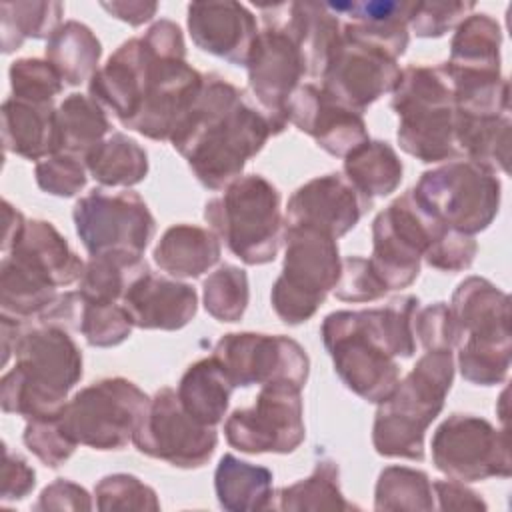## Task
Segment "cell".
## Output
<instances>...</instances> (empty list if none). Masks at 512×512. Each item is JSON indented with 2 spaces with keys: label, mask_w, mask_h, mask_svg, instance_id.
Masks as SVG:
<instances>
[{
  "label": "cell",
  "mask_w": 512,
  "mask_h": 512,
  "mask_svg": "<svg viewBox=\"0 0 512 512\" xmlns=\"http://www.w3.org/2000/svg\"><path fill=\"white\" fill-rule=\"evenodd\" d=\"M202 84L204 74L186 62L180 26L158 20L116 48L90 78L88 92L124 128L162 142L190 112Z\"/></svg>",
  "instance_id": "obj_1"
},
{
  "label": "cell",
  "mask_w": 512,
  "mask_h": 512,
  "mask_svg": "<svg viewBox=\"0 0 512 512\" xmlns=\"http://www.w3.org/2000/svg\"><path fill=\"white\" fill-rule=\"evenodd\" d=\"M276 136L270 118L244 90L220 74H204L202 90L170 142L186 158L196 180L224 190L242 176L246 162Z\"/></svg>",
  "instance_id": "obj_2"
},
{
  "label": "cell",
  "mask_w": 512,
  "mask_h": 512,
  "mask_svg": "<svg viewBox=\"0 0 512 512\" xmlns=\"http://www.w3.org/2000/svg\"><path fill=\"white\" fill-rule=\"evenodd\" d=\"M420 300L398 296L382 308L336 310L322 320V342L342 384L362 400L380 404L400 382L396 358L416 352L414 314Z\"/></svg>",
  "instance_id": "obj_3"
},
{
  "label": "cell",
  "mask_w": 512,
  "mask_h": 512,
  "mask_svg": "<svg viewBox=\"0 0 512 512\" xmlns=\"http://www.w3.org/2000/svg\"><path fill=\"white\" fill-rule=\"evenodd\" d=\"M14 356V368L0 380L2 410L26 420L60 416L84 372L82 352L68 330L44 324L22 330Z\"/></svg>",
  "instance_id": "obj_4"
},
{
  "label": "cell",
  "mask_w": 512,
  "mask_h": 512,
  "mask_svg": "<svg viewBox=\"0 0 512 512\" xmlns=\"http://www.w3.org/2000/svg\"><path fill=\"white\" fill-rule=\"evenodd\" d=\"M454 382L452 350H426L394 392L378 404L372 444L380 456L424 460V436Z\"/></svg>",
  "instance_id": "obj_5"
},
{
  "label": "cell",
  "mask_w": 512,
  "mask_h": 512,
  "mask_svg": "<svg viewBox=\"0 0 512 512\" xmlns=\"http://www.w3.org/2000/svg\"><path fill=\"white\" fill-rule=\"evenodd\" d=\"M390 94V106L398 116L396 138L406 154L426 164L462 158L456 142L454 90L442 64L402 68Z\"/></svg>",
  "instance_id": "obj_6"
},
{
  "label": "cell",
  "mask_w": 512,
  "mask_h": 512,
  "mask_svg": "<svg viewBox=\"0 0 512 512\" xmlns=\"http://www.w3.org/2000/svg\"><path fill=\"white\" fill-rule=\"evenodd\" d=\"M282 196L262 174H246L204 206V220L228 250L248 266L274 262L282 236Z\"/></svg>",
  "instance_id": "obj_7"
},
{
  "label": "cell",
  "mask_w": 512,
  "mask_h": 512,
  "mask_svg": "<svg viewBox=\"0 0 512 512\" xmlns=\"http://www.w3.org/2000/svg\"><path fill=\"white\" fill-rule=\"evenodd\" d=\"M284 266L270 302L276 316L298 326L308 322L334 290L342 258L336 238L310 226H284Z\"/></svg>",
  "instance_id": "obj_8"
},
{
  "label": "cell",
  "mask_w": 512,
  "mask_h": 512,
  "mask_svg": "<svg viewBox=\"0 0 512 512\" xmlns=\"http://www.w3.org/2000/svg\"><path fill=\"white\" fill-rule=\"evenodd\" d=\"M412 190L442 224L470 236L494 222L502 198V184L496 172L466 158L422 172Z\"/></svg>",
  "instance_id": "obj_9"
},
{
  "label": "cell",
  "mask_w": 512,
  "mask_h": 512,
  "mask_svg": "<svg viewBox=\"0 0 512 512\" xmlns=\"http://www.w3.org/2000/svg\"><path fill=\"white\" fill-rule=\"evenodd\" d=\"M148 402L150 396L132 380L102 378L66 402L60 422L76 444L94 450H122L132 442Z\"/></svg>",
  "instance_id": "obj_10"
},
{
  "label": "cell",
  "mask_w": 512,
  "mask_h": 512,
  "mask_svg": "<svg viewBox=\"0 0 512 512\" xmlns=\"http://www.w3.org/2000/svg\"><path fill=\"white\" fill-rule=\"evenodd\" d=\"M446 230L448 226L422 206L412 188L376 214L368 260L388 292L408 288L418 278L424 254Z\"/></svg>",
  "instance_id": "obj_11"
},
{
  "label": "cell",
  "mask_w": 512,
  "mask_h": 512,
  "mask_svg": "<svg viewBox=\"0 0 512 512\" xmlns=\"http://www.w3.org/2000/svg\"><path fill=\"white\" fill-rule=\"evenodd\" d=\"M302 388L264 384L250 408H236L224 422L226 442L246 454H290L306 438Z\"/></svg>",
  "instance_id": "obj_12"
},
{
  "label": "cell",
  "mask_w": 512,
  "mask_h": 512,
  "mask_svg": "<svg viewBox=\"0 0 512 512\" xmlns=\"http://www.w3.org/2000/svg\"><path fill=\"white\" fill-rule=\"evenodd\" d=\"M258 10L264 16V28L258 32L246 62L248 88L270 118L274 132L280 134L288 124L286 106L306 74V62L298 42L276 16L272 4L258 6Z\"/></svg>",
  "instance_id": "obj_13"
},
{
  "label": "cell",
  "mask_w": 512,
  "mask_h": 512,
  "mask_svg": "<svg viewBox=\"0 0 512 512\" xmlns=\"http://www.w3.org/2000/svg\"><path fill=\"white\" fill-rule=\"evenodd\" d=\"M436 470L460 482L508 478L512 474L506 430L474 414H450L432 436Z\"/></svg>",
  "instance_id": "obj_14"
},
{
  "label": "cell",
  "mask_w": 512,
  "mask_h": 512,
  "mask_svg": "<svg viewBox=\"0 0 512 512\" xmlns=\"http://www.w3.org/2000/svg\"><path fill=\"white\" fill-rule=\"evenodd\" d=\"M132 444L150 458L194 470L212 458L218 434L214 426L202 424L186 412L174 388L164 386L150 398Z\"/></svg>",
  "instance_id": "obj_15"
},
{
  "label": "cell",
  "mask_w": 512,
  "mask_h": 512,
  "mask_svg": "<svg viewBox=\"0 0 512 512\" xmlns=\"http://www.w3.org/2000/svg\"><path fill=\"white\" fill-rule=\"evenodd\" d=\"M76 234L90 256L122 250L144 254L156 232V220L138 192L90 190L72 210Z\"/></svg>",
  "instance_id": "obj_16"
},
{
  "label": "cell",
  "mask_w": 512,
  "mask_h": 512,
  "mask_svg": "<svg viewBox=\"0 0 512 512\" xmlns=\"http://www.w3.org/2000/svg\"><path fill=\"white\" fill-rule=\"evenodd\" d=\"M212 356L234 388L270 382H290L304 388L310 374L306 350L284 334L228 332L216 342Z\"/></svg>",
  "instance_id": "obj_17"
},
{
  "label": "cell",
  "mask_w": 512,
  "mask_h": 512,
  "mask_svg": "<svg viewBox=\"0 0 512 512\" xmlns=\"http://www.w3.org/2000/svg\"><path fill=\"white\" fill-rule=\"evenodd\" d=\"M320 78L322 90L362 114L380 96L394 90L400 66L386 50L342 32Z\"/></svg>",
  "instance_id": "obj_18"
},
{
  "label": "cell",
  "mask_w": 512,
  "mask_h": 512,
  "mask_svg": "<svg viewBox=\"0 0 512 512\" xmlns=\"http://www.w3.org/2000/svg\"><path fill=\"white\" fill-rule=\"evenodd\" d=\"M370 208L372 200L342 172H330L294 190L286 206V224L310 226L338 240L348 234Z\"/></svg>",
  "instance_id": "obj_19"
},
{
  "label": "cell",
  "mask_w": 512,
  "mask_h": 512,
  "mask_svg": "<svg viewBox=\"0 0 512 512\" xmlns=\"http://www.w3.org/2000/svg\"><path fill=\"white\" fill-rule=\"evenodd\" d=\"M288 122L308 134L324 152L344 158L368 140L360 112L344 106L322 86L300 84L286 106Z\"/></svg>",
  "instance_id": "obj_20"
},
{
  "label": "cell",
  "mask_w": 512,
  "mask_h": 512,
  "mask_svg": "<svg viewBox=\"0 0 512 512\" xmlns=\"http://www.w3.org/2000/svg\"><path fill=\"white\" fill-rule=\"evenodd\" d=\"M192 42L230 64L246 66L258 36L254 14L240 2H192L188 6Z\"/></svg>",
  "instance_id": "obj_21"
},
{
  "label": "cell",
  "mask_w": 512,
  "mask_h": 512,
  "mask_svg": "<svg viewBox=\"0 0 512 512\" xmlns=\"http://www.w3.org/2000/svg\"><path fill=\"white\" fill-rule=\"evenodd\" d=\"M460 344H512L510 296L482 276L464 278L450 300Z\"/></svg>",
  "instance_id": "obj_22"
},
{
  "label": "cell",
  "mask_w": 512,
  "mask_h": 512,
  "mask_svg": "<svg viewBox=\"0 0 512 512\" xmlns=\"http://www.w3.org/2000/svg\"><path fill=\"white\" fill-rule=\"evenodd\" d=\"M122 304L136 328L180 330L196 316L198 294L186 282L156 276L148 270L130 284Z\"/></svg>",
  "instance_id": "obj_23"
},
{
  "label": "cell",
  "mask_w": 512,
  "mask_h": 512,
  "mask_svg": "<svg viewBox=\"0 0 512 512\" xmlns=\"http://www.w3.org/2000/svg\"><path fill=\"white\" fill-rule=\"evenodd\" d=\"M326 6L338 16H348L342 24L346 36L366 40L398 60L408 48V16L412 2L376 0V2H326Z\"/></svg>",
  "instance_id": "obj_24"
},
{
  "label": "cell",
  "mask_w": 512,
  "mask_h": 512,
  "mask_svg": "<svg viewBox=\"0 0 512 512\" xmlns=\"http://www.w3.org/2000/svg\"><path fill=\"white\" fill-rule=\"evenodd\" d=\"M276 16L298 42L308 76H322L332 52L342 40V24L324 2L272 4Z\"/></svg>",
  "instance_id": "obj_25"
},
{
  "label": "cell",
  "mask_w": 512,
  "mask_h": 512,
  "mask_svg": "<svg viewBox=\"0 0 512 512\" xmlns=\"http://www.w3.org/2000/svg\"><path fill=\"white\" fill-rule=\"evenodd\" d=\"M6 256L42 274L56 288L78 282L86 264L48 220H28L20 240Z\"/></svg>",
  "instance_id": "obj_26"
},
{
  "label": "cell",
  "mask_w": 512,
  "mask_h": 512,
  "mask_svg": "<svg viewBox=\"0 0 512 512\" xmlns=\"http://www.w3.org/2000/svg\"><path fill=\"white\" fill-rule=\"evenodd\" d=\"M4 150L26 160H44L58 152L54 102L6 98L0 108Z\"/></svg>",
  "instance_id": "obj_27"
},
{
  "label": "cell",
  "mask_w": 512,
  "mask_h": 512,
  "mask_svg": "<svg viewBox=\"0 0 512 512\" xmlns=\"http://www.w3.org/2000/svg\"><path fill=\"white\" fill-rule=\"evenodd\" d=\"M502 28L488 14H468L450 42V58L442 62L452 76H502Z\"/></svg>",
  "instance_id": "obj_28"
},
{
  "label": "cell",
  "mask_w": 512,
  "mask_h": 512,
  "mask_svg": "<svg viewBox=\"0 0 512 512\" xmlns=\"http://www.w3.org/2000/svg\"><path fill=\"white\" fill-rule=\"evenodd\" d=\"M220 254V238L212 230L196 224H174L160 236L152 258L170 276L198 278L218 264Z\"/></svg>",
  "instance_id": "obj_29"
},
{
  "label": "cell",
  "mask_w": 512,
  "mask_h": 512,
  "mask_svg": "<svg viewBox=\"0 0 512 512\" xmlns=\"http://www.w3.org/2000/svg\"><path fill=\"white\" fill-rule=\"evenodd\" d=\"M272 472L266 466L250 464L234 454H224L214 472L218 504L230 512H254L272 508Z\"/></svg>",
  "instance_id": "obj_30"
},
{
  "label": "cell",
  "mask_w": 512,
  "mask_h": 512,
  "mask_svg": "<svg viewBox=\"0 0 512 512\" xmlns=\"http://www.w3.org/2000/svg\"><path fill=\"white\" fill-rule=\"evenodd\" d=\"M232 390L230 378L214 356L190 364L176 388L186 412L208 426H216L224 420Z\"/></svg>",
  "instance_id": "obj_31"
},
{
  "label": "cell",
  "mask_w": 512,
  "mask_h": 512,
  "mask_svg": "<svg viewBox=\"0 0 512 512\" xmlns=\"http://www.w3.org/2000/svg\"><path fill=\"white\" fill-rule=\"evenodd\" d=\"M102 56V44L96 34L78 20L62 22L46 42V60L58 72L64 84L80 86L90 80Z\"/></svg>",
  "instance_id": "obj_32"
},
{
  "label": "cell",
  "mask_w": 512,
  "mask_h": 512,
  "mask_svg": "<svg viewBox=\"0 0 512 512\" xmlns=\"http://www.w3.org/2000/svg\"><path fill=\"white\" fill-rule=\"evenodd\" d=\"M510 132V112L502 116H468L456 110V142L462 158L492 172H508Z\"/></svg>",
  "instance_id": "obj_33"
},
{
  "label": "cell",
  "mask_w": 512,
  "mask_h": 512,
  "mask_svg": "<svg viewBox=\"0 0 512 512\" xmlns=\"http://www.w3.org/2000/svg\"><path fill=\"white\" fill-rule=\"evenodd\" d=\"M88 174L102 186L128 188L140 184L148 174L146 150L122 132L106 136L86 156Z\"/></svg>",
  "instance_id": "obj_34"
},
{
  "label": "cell",
  "mask_w": 512,
  "mask_h": 512,
  "mask_svg": "<svg viewBox=\"0 0 512 512\" xmlns=\"http://www.w3.org/2000/svg\"><path fill=\"white\" fill-rule=\"evenodd\" d=\"M142 254L112 250L90 256L78 280V292L86 302H122L130 284L148 272Z\"/></svg>",
  "instance_id": "obj_35"
},
{
  "label": "cell",
  "mask_w": 512,
  "mask_h": 512,
  "mask_svg": "<svg viewBox=\"0 0 512 512\" xmlns=\"http://www.w3.org/2000/svg\"><path fill=\"white\" fill-rule=\"evenodd\" d=\"M370 200L392 194L404 174L402 160L386 140H366L344 156L342 172Z\"/></svg>",
  "instance_id": "obj_36"
},
{
  "label": "cell",
  "mask_w": 512,
  "mask_h": 512,
  "mask_svg": "<svg viewBox=\"0 0 512 512\" xmlns=\"http://www.w3.org/2000/svg\"><path fill=\"white\" fill-rule=\"evenodd\" d=\"M272 508L284 512H318V510H358L348 502L340 488V468L334 460H318L312 474L274 492Z\"/></svg>",
  "instance_id": "obj_37"
},
{
  "label": "cell",
  "mask_w": 512,
  "mask_h": 512,
  "mask_svg": "<svg viewBox=\"0 0 512 512\" xmlns=\"http://www.w3.org/2000/svg\"><path fill=\"white\" fill-rule=\"evenodd\" d=\"M58 152L86 156L110 132L104 108L88 94H68L56 108Z\"/></svg>",
  "instance_id": "obj_38"
},
{
  "label": "cell",
  "mask_w": 512,
  "mask_h": 512,
  "mask_svg": "<svg viewBox=\"0 0 512 512\" xmlns=\"http://www.w3.org/2000/svg\"><path fill=\"white\" fill-rule=\"evenodd\" d=\"M58 296L56 286L26 264L4 256L0 264V308L2 314L26 322Z\"/></svg>",
  "instance_id": "obj_39"
},
{
  "label": "cell",
  "mask_w": 512,
  "mask_h": 512,
  "mask_svg": "<svg viewBox=\"0 0 512 512\" xmlns=\"http://www.w3.org/2000/svg\"><path fill=\"white\" fill-rule=\"evenodd\" d=\"M64 4L60 2H2L0 4V32L2 52L18 50L24 40L50 38L62 24Z\"/></svg>",
  "instance_id": "obj_40"
},
{
  "label": "cell",
  "mask_w": 512,
  "mask_h": 512,
  "mask_svg": "<svg viewBox=\"0 0 512 512\" xmlns=\"http://www.w3.org/2000/svg\"><path fill=\"white\" fill-rule=\"evenodd\" d=\"M434 490L426 472L408 466H386L374 488V510H434Z\"/></svg>",
  "instance_id": "obj_41"
},
{
  "label": "cell",
  "mask_w": 512,
  "mask_h": 512,
  "mask_svg": "<svg viewBox=\"0 0 512 512\" xmlns=\"http://www.w3.org/2000/svg\"><path fill=\"white\" fill-rule=\"evenodd\" d=\"M206 312L218 322H238L250 302L248 274L240 266L222 264L202 284Z\"/></svg>",
  "instance_id": "obj_42"
},
{
  "label": "cell",
  "mask_w": 512,
  "mask_h": 512,
  "mask_svg": "<svg viewBox=\"0 0 512 512\" xmlns=\"http://www.w3.org/2000/svg\"><path fill=\"white\" fill-rule=\"evenodd\" d=\"M134 322L122 302H86L82 310L80 332L94 348L122 344L132 334Z\"/></svg>",
  "instance_id": "obj_43"
},
{
  "label": "cell",
  "mask_w": 512,
  "mask_h": 512,
  "mask_svg": "<svg viewBox=\"0 0 512 512\" xmlns=\"http://www.w3.org/2000/svg\"><path fill=\"white\" fill-rule=\"evenodd\" d=\"M96 508L102 512L110 510H160L156 490L144 484L138 476L116 472L98 480L94 486Z\"/></svg>",
  "instance_id": "obj_44"
},
{
  "label": "cell",
  "mask_w": 512,
  "mask_h": 512,
  "mask_svg": "<svg viewBox=\"0 0 512 512\" xmlns=\"http://www.w3.org/2000/svg\"><path fill=\"white\" fill-rule=\"evenodd\" d=\"M512 344H458V368L466 382L494 386L506 380Z\"/></svg>",
  "instance_id": "obj_45"
},
{
  "label": "cell",
  "mask_w": 512,
  "mask_h": 512,
  "mask_svg": "<svg viewBox=\"0 0 512 512\" xmlns=\"http://www.w3.org/2000/svg\"><path fill=\"white\" fill-rule=\"evenodd\" d=\"M12 96L28 102H54L64 88L62 78L48 60L20 58L10 64Z\"/></svg>",
  "instance_id": "obj_46"
},
{
  "label": "cell",
  "mask_w": 512,
  "mask_h": 512,
  "mask_svg": "<svg viewBox=\"0 0 512 512\" xmlns=\"http://www.w3.org/2000/svg\"><path fill=\"white\" fill-rule=\"evenodd\" d=\"M34 176L40 190L60 198L76 196L88 182L84 158L70 152H54L36 162Z\"/></svg>",
  "instance_id": "obj_47"
},
{
  "label": "cell",
  "mask_w": 512,
  "mask_h": 512,
  "mask_svg": "<svg viewBox=\"0 0 512 512\" xmlns=\"http://www.w3.org/2000/svg\"><path fill=\"white\" fill-rule=\"evenodd\" d=\"M22 440L26 448L48 468L62 466L78 446L64 430L60 416L26 420Z\"/></svg>",
  "instance_id": "obj_48"
},
{
  "label": "cell",
  "mask_w": 512,
  "mask_h": 512,
  "mask_svg": "<svg viewBox=\"0 0 512 512\" xmlns=\"http://www.w3.org/2000/svg\"><path fill=\"white\" fill-rule=\"evenodd\" d=\"M472 10H474V2H460V0L412 2L408 28L420 38H440L448 30L458 26Z\"/></svg>",
  "instance_id": "obj_49"
},
{
  "label": "cell",
  "mask_w": 512,
  "mask_h": 512,
  "mask_svg": "<svg viewBox=\"0 0 512 512\" xmlns=\"http://www.w3.org/2000/svg\"><path fill=\"white\" fill-rule=\"evenodd\" d=\"M332 292L342 302H374L386 296L388 288L368 258L346 256L342 258L340 276Z\"/></svg>",
  "instance_id": "obj_50"
},
{
  "label": "cell",
  "mask_w": 512,
  "mask_h": 512,
  "mask_svg": "<svg viewBox=\"0 0 512 512\" xmlns=\"http://www.w3.org/2000/svg\"><path fill=\"white\" fill-rule=\"evenodd\" d=\"M414 336L424 350H452L460 344V328L446 302L418 308L414 314Z\"/></svg>",
  "instance_id": "obj_51"
},
{
  "label": "cell",
  "mask_w": 512,
  "mask_h": 512,
  "mask_svg": "<svg viewBox=\"0 0 512 512\" xmlns=\"http://www.w3.org/2000/svg\"><path fill=\"white\" fill-rule=\"evenodd\" d=\"M478 252V242L470 234L448 228L438 242L424 254V262L442 272H462L472 266Z\"/></svg>",
  "instance_id": "obj_52"
},
{
  "label": "cell",
  "mask_w": 512,
  "mask_h": 512,
  "mask_svg": "<svg viewBox=\"0 0 512 512\" xmlns=\"http://www.w3.org/2000/svg\"><path fill=\"white\" fill-rule=\"evenodd\" d=\"M2 454V502L22 500L34 490L36 472L20 454H14L6 444L2 446Z\"/></svg>",
  "instance_id": "obj_53"
},
{
  "label": "cell",
  "mask_w": 512,
  "mask_h": 512,
  "mask_svg": "<svg viewBox=\"0 0 512 512\" xmlns=\"http://www.w3.org/2000/svg\"><path fill=\"white\" fill-rule=\"evenodd\" d=\"M92 506V496L84 486L66 478H56L40 492L34 510H92Z\"/></svg>",
  "instance_id": "obj_54"
},
{
  "label": "cell",
  "mask_w": 512,
  "mask_h": 512,
  "mask_svg": "<svg viewBox=\"0 0 512 512\" xmlns=\"http://www.w3.org/2000/svg\"><path fill=\"white\" fill-rule=\"evenodd\" d=\"M84 298L76 292H58V296L40 312L38 322L44 326H58L64 330H80Z\"/></svg>",
  "instance_id": "obj_55"
},
{
  "label": "cell",
  "mask_w": 512,
  "mask_h": 512,
  "mask_svg": "<svg viewBox=\"0 0 512 512\" xmlns=\"http://www.w3.org/2000/svg\"><path fill=\"white\" fill-rule=\"evenodd\" d=\"M434 500H438L440 510H486L488 504L478 492L468 488L460 480H434L432 482Z\"/></svg>",
  "instance_id": "obj_56"
},
{
  "label": "cell",
  "mask_w": 512,
  "mask_h": 512,
  "mask_svg": "<svg viewBox=\"0 0 512 512\" xmlns=\"http://www.w3.org/2000/svg\"><path fill=\"white\" fill-rule=\"evenodd\" d=\"M106 12H110L114 18L130 24L140 26L154 18L158 12L156 2H142V0H128V2H102L100 4Z\"/></svg>",
  "instance_id": "obj_57"
},
{
  "label": "cell",
  "mask_w": 512,
  "mask_h": 512,
  "mask_svg": "<svg viewBox=\"0 0 512 512\" xmlns=\"http://www.w3.org/2000/svg\"><path fill=\"white\" fill-rule=\"evenodd\" d=\"M2 218H4V230H2V252L8 254L14 244L20 240L22 232H24V226H26V218L24 214L14 208L8 200L2 202Z\"/></svg>",
  "instance_id": "obj_58"
},
{
  "label": "cell",
  "mask_w": 512,
  "mask_h": 512,
  "mask_svg": "<svg viewBox=\"0 0 512 512\" xmlns=\"http://www.w3.org/2000/svg\"><path fill=\"white\" fill-rule=\"evenodd\" d=\"M0 334H2V366L8 364L10 356L14 354L16 342L22 334V322L16 318H10L6 314H0Z\"/></svg>",
  "instance_id": "obj_59"
}]
</instances>
